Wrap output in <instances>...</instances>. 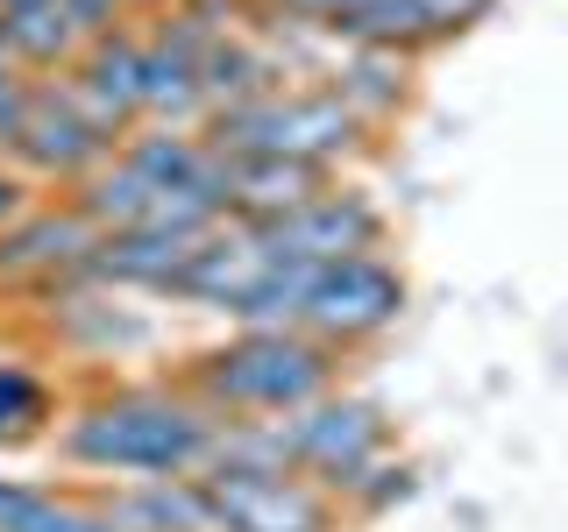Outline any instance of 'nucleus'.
<instances>
[{"instance_id":"obj_1","label":"nucleus","mask_w":568,"mask_h":532,"mask_svg":"<svg viewBox=\"0 0 568 532\" xmlns=\"http://www.w3.org/2000/svg\"><path fill=\"white\" fill-rule=\"evenodd\" d=\"M213 433L221 419L185 390H114L64 419L58 448L79 469L156 483V475H200L213 461Z\"/></svg>"},{"instance_id":"obj_2","label":"nucleus","mask_w":568,"mask_h":532,"mask_svg":"<svg viewBox=\"0 0 568 532\" xmlns=\"http://www.w3.org/2000/svg\"><path fill=\"white\" fill-rule=\"evenodd\" d=\"M342 377V355L320 348L298 327H242L235 341L206 348L192 362V390L213 419H284L298 405L327 398Z\"/></svg>"},{"instance_id":"obj_3","label":"nucleus","mask_w":568,"mask_h":532,"mask_svg":"<svg viewBox=\"0 0 568 532\" xmlns=\"http://www.w3.org/2000/svg\"><path fill=\"white\" fill-rule=\"evenodd\" d=\"M213 150L221 156H284V164H342L369 142V121H355L327 85H256V93L213 106Z\"/></svg>"},{"instance_id":"obj_4","label":"nucleus","mask_w":568,"mask_h":532,"mask_svg":"<svg viewBox=\"0 0 568 532\" xmlns=\"http://www.w3.org/2000/svg\"><path fill=\"white\" fill-rule=\"evenodd\" d=\"M271 440L284 469L327 497H348L377 461H390V419L369 398H348V390H327V398L271 419Z\"/></svg>"},{"instance_id":"obj_5","label":"nucleus","mask_w":568,"mask_h":532,"mask_svg":"<svg viewBox=\"0 0 568 532\" xmlns=\"http://www.w3.org/2000/svg\"><path fill=\"white\" fill-rule=\"evenodd\" d=\"M405 313V277L398 263H384L377 248L369 256H342V263H320L306 284V306H298V334H313L320 348H363L377 334L398 327Z\"/></svg>"},{"instance_id":"obj_6","label":"nucleus","mask_w":568,"mask_h":532,"mask_svg":"<svg viewBox=\"0 0 568 532\" xmlns=\"http://www.w3.org/2000/svg\"><path fill=\"white\" fill-rule=\"evenodd\" d=\"M0 150H8V164L22 177H64V185H79L85 171H100L106 156H114V135H106L100 121L71 100V85L58 79V85H29L22 93Z\"/></svg>"},{"instance_id":"obj_7","label":"nucleus","mask_w":568,"mask_h":532,"mask_svg":"<svg viewBox=\"0 0 568 532\" xmlns=\"http://www.w3.org/2000/svg\"><path fill=\"white\" fill-rule=\"evenodd\" d=\"M213 532H334V497L292 469H200Z\"/></svg>"},{"instance_id":"obj_8","label":"nucleus","mask_w":568,"mask_h":532,"mask_svg":"<svg viewBox=\"0 0 568 532\" xmlns=\"http://www.w3.org/2000/svg\"><path fill=\"white\" fill-rule=\"evenodd\" d=\"M256 235H263V248H277V256L313 263V270H320V263H342V256H369V248H384V213L369 206L363 192L327 185V192H313L306 206L263 221Z\"/></svg>"},{"instance_id":"obj_9","label":"nucleus","mask_w":568,"mask_h":532,"mask_svg":"<svg viewBox=\"0 0 568 532\" xmlns=\"http://www.w3.org/2000/svg\"><path fill=\"white\" fill-rule=\"evenodd\" d=\"M100 227L79 206H29L22 221L0 227V277H79L93 256Z\"/></svg>"},{"instance_id":"obj_10","label":"nucleus","mask_w":568,"mask_h":532,"mask_svg":"<svg viewBox=\"0 0 568 532\" xmlns=\"http://www.w3.org/2000/svg\"><path fill=\"white\" fill-rule=\"evenodd\" d=\"M490 0H369L355 8L334 35H348L355 50H426V43H448L469 22H484Z\"/></svg>"},{"instance_id":"obj_11","label":"nucleus","mask_w":568,"mask_h":532,"mask_svg":"<svg viewBox=\"0 0 568 532\" xmlns=\"http://www.w3.org/2000/svg\"><path fill=\"white\" fill-rule=\"evenodd\" d=\"M213 227H114V235L93 242V256H85L79 277L93 284H142V291H171L178 270L192 263V248H200Z\"/></svg>"},{"instance_id":"obj_12","label":"nucleus","mask_w":568,"mask_h":532,"mask_svg":"<svg viewBox=\"0 0 568 532\" xmlns=\"http://www.w3.org/2000/svg\"><path fill=\"white\" fill-rule=\"evenodd\" d=\"M313 192H327V171L284 164V156H221V221L263 227L277 213L306 206Z\"/></svg>"},{"instance_id":"obj_13","label":"nucleus","mask_w":568,"mask_h":532,"mask_svg":"<svg viewBox=\"0 0 568 532\" xmlns=\"http://www.w3.org/2000/svg\"><path fill=\"white\" fill-rule=\"evenodd\" d=\"M100 511L114 532H213L200 475H156V483H135L121 497H100Z\"/></svg>"},{"instance_id":"obj_14","label":"nucleus","mask_w":568,"mask_h":532,"mask_svg":"<svg viewBox=\"0 0 568 532\" xmlns=\"http://www.w3.org/2000/svg\"><path fill=\"white\" fill-rule=\"evenodd\" d=\"M0 532H114L100 504L64 490H36V483H8L0 475Z\"/></svg>"},{"instance_id":"obj_15","label":"nucleus","mask_w":568,"mask_h":532,"mask_svg":"<svg viewBox=\"0 0 568 532\" xmlns=\"http://www.w3.org/2000/svg\"><path fill=\"white\" fill-rule=\"evenodd\" d=\"M43 419H50L43 377H36V369H22V362H0V440H22V433H36Z\"/></svg>"},{"instance_id":"obj_16","label":"nucleus","mask_w":568,"mask_h":532,"mask_svg":"<svg viewBox=\"0 0 568 532\" xmlns=\"http://www.w3.org/2000/svg\"><path fill=\"white\" fill-rule=\"evenodd\" d=\"M355 8H369V0H277L284 22H306V29H342Z\"/></svg>"},{"instance_id":"obj_17","label":"nucleus","mask_w":568,"mask_h":532,"mask_svg":"<svg viewBox=\"0 0 568 532\" xmlns=\"http://www.w3.org/2000/svg\"><path fill=\"white\" fill-rule=\"evenodd\" d=\"M36 206V192H29V177L14 171V164H0V227L8 221H22V213Z\"/></svg>"},{"instance_id":"obj_18","label":"nucleus","mask_w":568,"mask_h":532,"mask_svg":"<svg viewBox=\"0 0 568 532\" xmlns=\"http://www.w3.org/2000/svg\"><path fill=\"white\" fill-rule=\"evenodd\" d=\"M22 93H29V79H22L8 58H0V135H8V121H14V106H22Z\"/></svg>"}]
</instances>
